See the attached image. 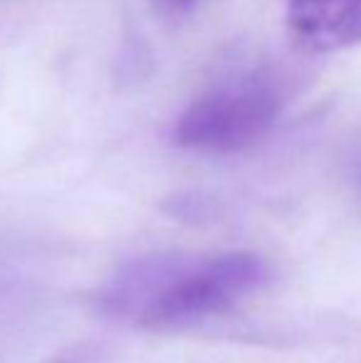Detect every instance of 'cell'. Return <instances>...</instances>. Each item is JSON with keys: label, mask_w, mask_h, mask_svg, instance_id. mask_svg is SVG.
<instances>
[{"label": "cell", "mask_w": 361, "mask_h": 363, "mask_svg": "<svg viewBox=\"0 0 361 363\" xmlns=\"http://www.w3.org/2000/svg\"><path fill=\"white\" fill-rule=\"evenodd\" d=\"M282 104V86L270 72H248L198 96L176 121L174 141L206 153L240 151L270 129Z\"/></svg>", "instance_id": "1"}, {"label": "cell", "mask_w": 361, "mask_h": 363, "mask_svg": "<svg viewBox=\"0 0 361 363\" xmlns=\"http://www.w3.org/2000/svg\"><path fill=\"white\" fill-rule=\"evenodd\" d=\"M267 264L252 252H231L213 262L181 269L139 316L144 326H181L223 311L262 287Z\"/></svg>", "instance_id": "2"}, {"label": "cell", "mask_w": 361, "mask_h": 363, "mask_svg": "<svg viewBox=\"0 0 361 363\" xmlns=\"http://www.w3.org/2000/svg\"><path fill=\"white\" fill-rule=\"evenodd\" d=\"M292 43L309 55H329L361 43V0H287Z\"/></svg>", "instance_id": "3"}, {"label": "cell", "mask_w": 361, "mask_h": 363, "mask_svg": "<svg viewBox=\"0 0 361 363\" xmlns=\"http://www.w3.org/2000/svg\"><path fill=\"white\" fill-rule=\"evenodd\" d=\"M164 211L179 220H186V223H203L208 216H213V206H208V201L201 196L171 198L164 206Z\"/></svg>", "instance_id": "4"}, {"label": "cell", "mask_w": 361, "mask_h": 363, "mask_svg": "<svg viewBox=\"0 0 361 363\" xmlns=\"http://www.w3.org/2000/svg\"><path fill=\"white\" fill-rule=\"evenodd\" d=\"M48 363H106V346L99 341H84L55 354Z\"/></svg>", "instance_id": "5"}, {"label": "cell", "mask_w": 361, "mask_h": 363, "mask_svg": "<svg viewBox=\"0 0 361 363\" xmlns=\"http://www.w3.org/2000/svg\"><path fill=\"white\" fill-rule=\"evenodd\" d=\"M156 5L166 18H186L198 5V0H156Z\"/></svg>", "instance_id": "6"}, {"label": "cell", "mask_w": 361, "mask_h": 363, "mask_svg": "<svg viewBox=\"0 0 361 363\" xmlns=\"http://www.w3.org/2000/svg\"><path fill=\"white\" fill-rule=\"evenodd\" d=\"M359 178H361V171H359Z\"/></svg>", "instance_id": "7"}]
</instances>
